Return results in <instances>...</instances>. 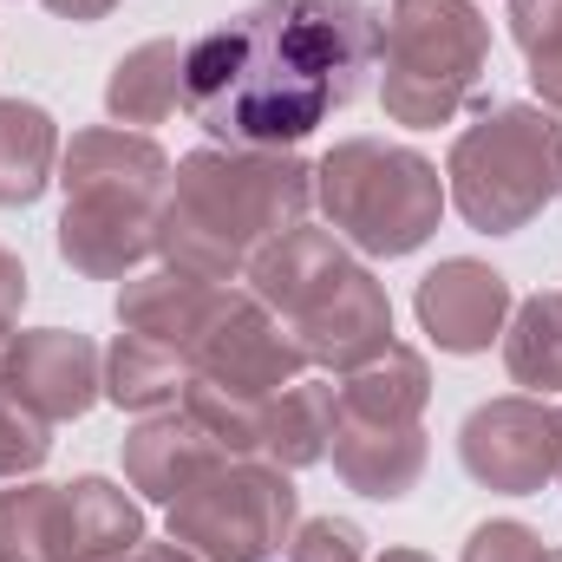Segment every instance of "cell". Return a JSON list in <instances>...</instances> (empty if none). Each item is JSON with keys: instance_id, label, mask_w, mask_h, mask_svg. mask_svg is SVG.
<instances>
[{"instance_id": "cell-21", "label": "cell", "mask_w": 562, "mask_h": 562, "mask_svg": "<svg viewBox=\"0 0 562 562\" xmlns=\"http://www.w3.org/2000/svg\"><path fill=\"white\" fill-rule=\"evenodd\" d=\"M190 393V360L170 353V347H150L138 334H119L105 347V400L132 419H150V413H170L183 406Z\"/></svg>"}, {"instance_id": "cell-29", "label": "cell", "mask_w": 562, "mask_h": 562, "mask_svg": "<svg viewBox=\"0 0 562 562\" xmlns=\"http://www.w3.org/2000/svg\"><path fill=\"white\" fill-rule=\"evenodd\" d=\"M530 92L543 99V112H557L562 119V46H550V53L530 59Z\"/></svg>"}, {"instance_id": "cell-9", "label": "cell", "mask_w": 562, "mask_h": 562, "mask_svg": "<svg viewBox=\"0 0 562 562\" xmlns=\"http://www.w3.org/2000/svg\"><path fill=\"white\" fill-rule=\"evenodd\" d=\"M301 524V491L269 458H223L170 504V537L203 562H269Z\"/></svg>"}, {"instance_id": "cell-23", "label": "cell", "mask_w": 562, "mask_h": 562, "mask_svg": "<svg viewBox=\"0 0 562 562\" xmlns=\"http://www.w3.org/2000/svg\"><path fill=\"white\" fill-rule=\"evenodd\" d=\"M0 557L7 562H66V484L13 477L0 491Z\"/></svg>"}, {"instance_id": "cell-11", "label": "cell", "mask_w": 562, "mask_h": 562, "mask_svg": "<svg viewBox=\"0 0 562 562\" xmlns=\"http://www.w3.org/2000/svg\"><path fill=\"white\" fill-rule=\"evenodd\" d=\"M7 386L46 425H72L105 400V353L79 327H20L7 340Z\"/></svg>"}, {"instance_id": "cell-12", "label": "cell", "mask_w": 562, "mask_h": 562, "mask_svg": "<svg viewBox=\"0 0 562 562\" xmlns=\"http://www.w3.org/2000/svg\"><path fill=\"white\" fill-rule=\"evenodd\" d=\"M510 307H517L510 281L477 256H445L438 269L419 276L413 294V314L438 353H491V340H504Z\"/></svg>"}, {"instance_id": "cell-10", "label": "cell", "mask_w": 562, "mask_h": 562, "mask_svg": "<svg viewBox=\"0 0 562 562\" xmlns=\"http://www.w3.org/2000/svg\"><path fill=\"white\" fill-rule=\"evenodd\" d=\"M557 458H562V419L557 406L537 400V393L484 400L458 425V464L484 491L537 497L543 484H557Z\"/></svg>"}, {"instance_id": "cell-35", "label": "cell", "mask_w": 562, "mask_h": 562, "mask_svg": "<svg viewBox=\"0 0 562 562\" xmlns=\"http://www.w3.org/2000/svg\"><path fill=\"white\" fill-rule=\"evenodd\" d=\"M119 562H132V557H119Z\"/></svg>"}, {"instance_id": "cell-34", "label": "cell", "mask_w": 562, "mask_h": 562, "mask_svg": "<svg viewBox=\"0 0 562 562\" xmlns=\"http://www.w3.org/2000/svg\"><path fill=\"white\" fill-rule=\"evenodd\" d=\"M557 419H562V413H557ZM557 484H562V458H557Z\"/></svg>"}, {"instance_id": "cell-8", "label": "cell", "mask_w": 562, "mask_h": 562, "mask_svg": "<svg viewBox=\"0 0 562 562\" xmlns=\"http://www.w3.org/2000/svg\"><path fill=\"white\" fill-rule=\"evenodd\" d=\"M301 373H307V360L281 334V321L249 288H229L223 307H216V321L190 347L183 413H196V419L210 425L229 458H256V419H262V406L276 400L281 386H294Z\"/></svg>"}, {"instance_id": "cell-32", "label": "cell", "mask_w": 562, "mask_h": 562, "mask_svg": "<svg viewBox=\"0 0 562 562\" xmlns=\"http://www.w3.org/2000/svg\"><path fill=\"white\" fill-rule=\"evenodd\" d=\"M373 562H431V557H425V550H406V543H400V550H386V557H373Z\"/></svg>"}, {"instance_id": "cell-31", "label": "cell", "mask_w": 562, "mask_h": 562, "mask_svg": "<svg viewBox=\"0 0 562 562\" xmlns=\"http://www.w3.org/2000/svg\"><path fill=\"white\" fill-rule=\"evenodd\" d=\"M132 562H203V557H190L177 537H164V543H138V550H132Z\"/></svg>"}, {"instance_id": "cell-18", "label": "cell", "mask_w": 562, "mask_h": 562, "mask_svg": "<svg viewBox=\"0 0 562 562\" xmlns=\"http://www.w3.org/2000/svg\"><path fill=\"white\" fill-rule=\"evenodd\" d=\"M425 400H431V367H425L419 347H406V340L380 347L367 367L340 373V386H334V406H340V413H360V419L419 425Z\"/></svg>"}, {"instance_id": "cell-24", "label": "cell", "mask_w": 562, "mask_h": 562, "mask_svg": "<svg viewBox=\"0 0 562 562\" xmlns=\"http://www.w3.org/2000/svg\"><path fill=\"white\" fill-rule=\"evenodd\" d=\"M13 334H20V327H13ZM46 458H53V425L7 386V340H0V484L33 477Z\"/></svg>"}, {"instance_id": "cell-28", "label": "cell", "mask_w": 562, "mask_h": 562, "mask_svg": "<svg viewBox=\"0 0 562 562\" xmlns=\"http://www.w3.org/2000/svg\"><path fill=\"white\" fill-rule=\"evenodd\" d=\"M20 307H26V262L13 249H0V340H13Z\"/></svg>"}, {"instance_id": "cell-22", "label": "cell", "mask_w": 562, "mask_h": 562, "mask_svg": "<svg viewBox=\"0 0 562 562\" xmlns=\"http://www.w3.org/2000/svg\"><path fill=\"white\" fill-rule=\"evenodd\" d=\"M504 367L524 393H562V288H543L510 307L504 321Z\"/></svg>"}, {"instance_id": "cell-27", "label": "cell", "mask_w": 562, "mask_h": 562, "mask_svg": "<svg viewBox=\"0 0 562 562\" xmlns=\"http://www.w3.org/2000/svg\"><path fill=\"white\" fill-rule=\"evenodd\" d=\"M510 40L524 46V59L562 46V0H510Z\"/></svg>"}, {"instance_id": "cell-33", "label": "cell", "mask_w": 562, "mask_h": 562, "mask_svg": "<svg viewBox=\"0 0 562 562\" xmlns=\"http://www.w3.org/2000/svg\"><path fill=\"white\" fill-rule=\"evenodd\" d=\"M543 562H562V550H550V557H543Z\"/></svg>"}, {"instance_id": "cell-26", "label": "cell", "mask_w": 562, "mask_h": 562, "mask_svg": "<svg viewBox=\"0 0 562 562\" xmlns=\"http://www.w3.org/2000/svg\"><path fill=\"white\" fill-rule=\"evenodd\" d=\"M543 557H550V543H543L530 524L491 517V524H477V530L464 537V557L458 562H543Z\"/></svg>"}, {"instance_id": "cell-30", "label": "cell", "mask_w": 562, "mask_h": 562, "mask_svg": "<svg viewBox=\"0 0 562 562\" xmlns=\"http://www.w3.org/2000/svg\"><path fill=\"white\" fill-rule=\"evenodd\" d=\"M119 0H46V13L53 20H72V26H92V20H105Z\"/></svg>"}, {"instance_id": "cell-3", "label": "cell", "mask_w": 562, "mask_h": 562, "mask_svg": "<svg viewBox=\"0 0 562 562\" xmlns=\"http://www.w3.org/2000/svg\"><path fill=\"white\" fill-rule=\"evenodd\" d=\"M66 210H59V262L92 281H132L157 256V216L170 196V157L150 132L92 125L59 150Z\"/></svg>"}, {"instance_id": "cell-1", "label": "cell", "mask_w": 562, "mask_h": 562, "mask_svg": "<svg viewBox=\"0 0 562 562\" xmlns=\"http://www.w3.org/2000/svg\"><path fill=\"white\" fill-rule=\"evenodd\" d=\"M380 59L367 0H256L190 40L183 112L229 150H294L360 99Z\"/></svg>"}, {"instance_id": "cell-20", "label": "cell", "mask_w": 562, "mask_h": 562, "mask_svg": "<svg viewBox=\"0 0 562 562\" xmlns=\"http://www.w3.org/2000/svg\"><path fill=\"white\" fill-rule=\"evenodd\" d=\"M144 543V510L112 477L66 484V562H119Z\"/></svg>"}, {"instance_id": "cell-16", "label": "cell", "mask_w": 562, "mask_h": 562, "mask_svg": "<svg viewBox=\"0 0 562 562\" xmlns=\"http://www.w3.org/2000/svg\"><path fill=\"white\" fill-rule=\"evenodd\" d=\"M183 59H190V40H144L132 46L112 79H105V119L138 132V125H164L177 105H183Z\"/></svg>"}, {"instance_id": "cell-14", "label": "cell", "mask_w": 562, "mask_h": 562, "mask_svg": "<svg viewBox=\"0 0 562 562\" xmlns=\"http://www.w3.org/2000/svg\"><path fill=\"white\" fill-rule=\"evenodd\" d=\"M327 458H334V471H340V484H347V491L380 497V504H400V497L425 477L431 445H425V425L360 419V413H340V406H334Z\"/></svg>"}, {"instance_id": "cell-4", "label": "cell", "mask_w": 562, "mask_h": 562, "mask_svg": "<svg viewBox=\"0 0 562 562\" xmlns=\"http://www.w3.org/2000/svg\"><path fill=\"white\" fill-rule=\"evenodd\" d=\"M249 294L281 321L307 367L353 373L380 347H393V301L380 276L334 229H288L249 262Z\"/></svg>"}, {"instance_id": "cell-19", "label": "cell", "mask_w": 562, "mask_h": 562, "mask_svg": "<svg viewBox=\"0 0 562 562\" xmlns=\"http://www.w3.org/2000/svg\"><path fill=\"white\" fill-rule=\"evenodd\" d=\"M59 125L33 99H0V210H33L59 177Z\"/></svg>"}, {"instance_id": "cell-17", "label": "cell", "mask_w": 562, "mask_h": 562, "mask_svg": "<svg viewBox=\"0 0 562 562\" xmlns=\"http://www.w3.org/2000/svg\"><path fill=\"white\" fill-rule=\"evenodd\" d=\"M327 438H334V386L301 373L294 386H281L276 400L262 406L256 419V458H269L281 471H307L327 458Z\"/></svg>"}, {"instance_id": "cell-7", "label": "cell", "mask_w": 562, "mask_h": 562, "mask_svg": "<svg viewBox=\"0 0 562 562\" xmlns=\"http://www.w3.org/2000/svg\"><path fill=\"white\" fill-rule=\"evenodd\" d=\"M380 105L406 132L451 125L491 72V26L471 0H393L380 20Z\"/></svg>"}, {"instance_id": "cell-2", "label": "cell", "mask_w": 562, "mask_h": 562, "mask_svg": "<svg viewBox=\"0 0 562 562\" xmlns=\"http://www.w3.org/2000/svg\"><path fill=\"white\" fill-rule=\"evenodd\" d=\"M314 203V164L294 150H229L203 144L170 164V196L157 216V256L183 276L236 281L249 262L307 223Z\"/></svg>"}, {"instance_id": "cell-15", "label": "cell", "mask_w": 562, "mask_h": 562, "mask_svg": "<svg viewBox=\"0 0 562 562\" xmlns=\"http://www.w3.org/2000/svg\"><path fill=\"white\" fill-rule=\"evenodd\" d=\"M223 281H203V276H183V269H138L132 281H119V327L138 334L150 347H170L190 360V347L203 340V327L216 321L223 307Z\"/></svg>"}, {"instance_id": "cell-36", "label": "cell", "mask_w": 562, "mask_h": 562, "mask_svg": "<svg viewBox=\"0 0 562 562\" xmlns=\"http://www.w3.org/2000/svg\"><path fill=\"white\" fill-rule=\"evenodd\" d=\"M0 562H7V557H0Z\"/></svg>"}, {"instance_id": "cell-6", "label": "cell", "mask_w": 562, "mask_h": 562, "mask_svg": "<svg viewBox=\"0 0 562 562\" xmlns=\"http://www.w3.org/2000/svg\"><path fill=\"white\" fill-rule=\"evenodd\" d=\"M314 203L327 210V223L347 249L400 262L431 243L451 196H445L438 164L413 144L340 138L314 164Z\"/></svg>"}, {"instance_id": "cell-25", "label": "cell", "mask_w": 562, "mask_h": 562, "mask_svg": "<svg viewBox=\"0 0 562 562\" xmlns=\"http://www.w3.org/2000/svg\"><path fill=\"white\" fill-rule=\"evenodd\" d=\"M288 562H367V530L353 517H307L288 537Z\"/></svg>"}, {"instance_id": "cell-13", "label": "cell", "mask_w": 562, "mask_h": 562, "mask_svg": "<svg viewBox=\"0 0 562 562\" xmlns=\"http://www.w3.org/2000/svg\"><path fill=\"white\" fill-rule=\"evenodd\" d=\"M229 451H223V438L210 431V425L196 419V413H183V406H170V413H150L125 431V484L138 491L144 504H177L203 471H216Z\"/></svg>"}, {"instance_id": "cell-5", "label": "cell", "mask_w": 562, "mask_h": 562, "mask_svg": "<svg viewBox=\"0 0 562 562\" xmlns=\"http://www.w3.org/2000/svg\"><path fill=\"white\" fill-rule=\"evenodd\" d=\"M445 196L477 236H517L562 196V119L491 105L445 150Z\"/></svg>"}]
</instances>
